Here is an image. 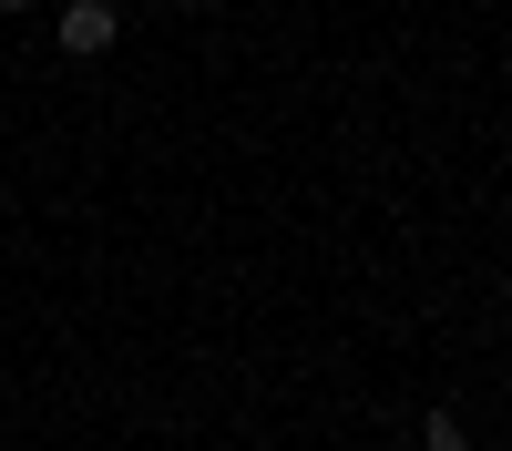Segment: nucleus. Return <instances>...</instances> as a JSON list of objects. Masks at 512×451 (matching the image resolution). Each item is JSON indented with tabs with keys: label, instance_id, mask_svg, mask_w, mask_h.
Here are the masks:
<instances>
[{
	"label": "nucleus",
	"instance_id": "3",
	"mask_svg": "<svg viewBox=\"0 0 512 451\" xmlns=\"http://www.w3.org/2000/svg\"><path fill=\"white\" fill-rule=\"evenodd\" d=\"M185 11H216V0H185Z\"/></svg>",
	"mask_w": 512,
	"mask_h": 451
},
{
	"label": "nucleus",
	"instance_id": "1",
	"mask_svg": "<svg viewBox=\"0 0 512 451\" xmlns=\"http://www.w3.org/2000/svg\"><path fill=\"white\" fill-rule=\"evenodd\" d=\"M52 41H62L72 62H103L113 41H123V11H113V0H62V21H52Z\"/></svg>",
	"mask_w": 512,
	"mask_h": 451
},
{
	"label": "nucleus",
	"instance_id": "2",
	"mask_svg": "<svg viewBox=\"0 0 512 451\" xmlns=\"http://www.w3.org/2000/svg\"><path fill=\"white\" fill-rule=\"evenodd\" d=\"M420 451H472V431H461L451 410H431V421H420Z\"/></svg>",
	"mask_w": 512,
	"mask_h": 451
},
{
	"label": "nucleus",
	"instance_id": "4",
	"mask_svg": "<svg viewBox=\"0 0 512 451\" xmlns=\"http://www.w3.org/2000/svg\"><path fill=\"white\" fill-rule=\"evenodd\" d=\"M0 11H31V0H0Z\"/></svg>",
	"mask_w": 512,
	"mask_h": 451
}]
</instances>
